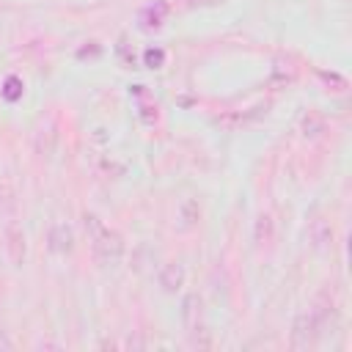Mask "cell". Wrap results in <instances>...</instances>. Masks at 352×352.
<instances>
[{"instance_id":"cell-1","label":"cell","mask_w":352,"mask_h":352,"mask_svg":"<svg viewBox=\"0 0 352 352\" xmlns=\"http://www.w3.org/2000/svg\"><path fill=\"white\" fill-rule=\"evenodd\" d=\"M336 316V302L333 297H327L324 292L316 297V302L305 311L297 314L294 324H292V346L294 349H308L316 344V338L322 336V327L327 324V319Z\"/></svg>"},{"instance_id":"cell-2","label":"cell","mask_w":352,"mask_h":352,"mask_svg":"<svg viewBox=\"0 0 352 352\" xmlns=\"http://www.w3.org/2000/svg\"><path fill=\"white\" fill-rule=\"evenodd\" d=\"M82 226H85V234H88V242L96 253V258L102 264H118L121 256H124V236L113 228H107L94 212H85L82 214Z\"/></svg>"},{"instance_id":"cell-3","label":"cell","mask_w":352,"mask_h":352,"mask_svg":"<svg viewBox=\"0 0 352 352\" xmlns=\"http://www.w3.org/2000/svg\"><path fill=\"white\" fill-rule=\"evenodd\" d=\"M182 322H184L190 336L204 330V302H201V297L195 292L184 294V300H182Z\"/></svg>"},{"instance_id":"cell-4","label":"cell","mask_w":352,"mask_h":352,"mask_svg":"<svg viewBox=\"0 0 352 352\" xmlns=\"http://www.w3.org/2000/svg\"><path fill=\"white\" fill-rule=\"evenodd\" d=\"M47 248L52 253H72V248H74V231L63 220L52 223L50 231H47Z\"/></svg>"},{"instance_id":"cell-5","label":"cell","mask_w":352,"mask_h":352,"mask_svg":"<svg viewBox=\"0 0 352 352\" xmlns=\"http://www.w3.org/2000/svg\"><path fill=\"white\" fill-rule=\"evenodd\" d=\"M182 283H184V270H182V264L168 261V264L160 270V286H162L165 292H176V289H182Z\"/></svg>"},{"instance_id":"cell-6","label":"cell","mask_w":352,"mask_h":352,"mask_svg":"<svg viewBox=\"0 0 352 352\" xmlns=\"http://www.w3.org/2000/svg\"><path fill=\"white\" fill-rule=\"evenodd\" d=\"M6 236H8V250H11V258H14V261H22V256H25V236H22V231H19L16 226H8Z\"/></svg>"},{"instance_id":"cell-7","label":"cell","mask_w":352,"mask_h":352,"mask_svg":"<svg viewBox=\"0 0 352 352\" xmlns=\"http://www.w3.org/2000/svg\"><path fill=\"white\" fill-rule=\"evenodd\" d=\"M272 217L270 214H258V220H256V231H253V236H256V245H270L272 242Z\"/></svg>"},{"instance_id":"cell-8","label":"cell","mask_w":352,"mask_h":352,"mask_svg":"<svg viewBox=\"0 0 352 352\" xmlns=\"http://www.w3.org/2000/svg\"><path fill=\"white\" fill-rule=\"evenodd\" d=\"M319 132H324V121L319 118V116H314V113H308L305 116V121H302V135L308 138H314V135H319Z\"/></svg>"},{"instance_id":"cell-9","label":"cell","mask_w":352,"mask_h":352,"mask_svg":"<svg viewBox=\"0 0 352 352\" xmlns=\"http://www.w3.org/2000/svg\"><path fill=\"white\" fill-rule=\"evenodd\" d=\"M3 96H6L8 102H16V99L22 96V80H19V77H8L6 85H3Z\"/></svg>"},{"instance_id":"cell-10","label":"cell","mask_w":352,"mask_h":352,"mask_svg":"<svg viewBox=\"0 0 352 352\" xmlns=\"http://www.w3.org/2000/svg\"><path fill=\"white\" fill-rule=\"evenodd\" d=\"M182 217H184V226H192V223L198 220V204H195V201H184Z\"/></svg>"},{"instance_id":"cell-11","label":"cell","mask_w":352,"mask_h":352,"mask_svg":"<svg viewBox=\"0 0 352 352\" xmlns=\"http://www.w3.org/2000/svg\"><path fill=\"white\" fill-rule=\"evenodd\" d=\"M162 60H165V52H162V50H148V52H146V63H148L151 69L162 66Z\"/></svg>"}]
</instances>
